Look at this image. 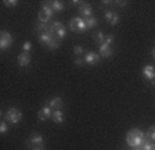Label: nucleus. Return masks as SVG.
Masks as SVG:
<instances>
[{
  "instance_id": "412c9836",
  "label": "nucleus",
  "mask_w": 155,
  "mask_h": 150,
  "mask_svg": "<svg viewBox=\"0 0 155 150\" xmlns=\"http://www.w3.org/2000/svg\"><path fill=\"white\" fill-rule=\"evenodd\" d=\"M143 150H155V142H150L148 139L144 142V145L141 146Z\"/></svg>"
},
{
  "instance_id": "ddd939ff",
  "label": "nucleus",
  "mask_w": 155,
  "mask_h": 150,
  "mask_svg": "<svg viewBox=\"0 0 155 150\" xmlns=\"http://www.w3.org/2000/svg\"><path fill=\"white\" fill-rule=\"evenodd\" d=\"M105 20L107 22H110L111 25H116L118 21H119V15L116 13H112V11H107L105 13Z\"/></svg>"
},
{
  "instance_id": "5701e85b",
  "label": "nucleus",
  "mask_w": 155,
  "mask_h": 150,
  "mask_svg": "<svg viewBox=\"0 0 155 150\" xmlns=\"http://www.w3.org/2000/svg\"><path fill=\"white\" fill-rule=\"evenodd\" d=\"M22 50H24V53H29L31 50H32V43H31V42H25L22 45Z\"/></svg>"
},
{
  "instance_id": "393cba45",
  "label": "nucleus",
  "mask_w": 155,
  "mask_h": 150,
  "mask_svg": "<svg viewBox=\"0 0 155 150\" xmlns=\"http://www.w3.org/2000/svg\"><path fill=\"white\" fill-rule=\"evenodd\" d=\"M3 3H4V6H7V7H15L17 4H18V2H17V0H4Z\"/></svg>"
},
{
  "instance_id": "f03ea898",
  "label": "nucleus",
  "mask_w": 155,
  "mask_h": 150,
  "mask_svg": "<svg viewBox=\"0 0 155 150\" xmlns=\"http://www.w3.org/2000/svg\"><path fill=\"white\" fill-rule=\"evenodd\" d=\"M53 14H54V11H53L51 6H47V4H43V7L39 10V22H43V24H47L48 21L51 20Z\"/></svg>"
},
{
  "instance_id": "9b49d317",
  "label": "nucleus",
  "mask_w": 155,
  "mask_h": 150,
  "mask_svg": "<svg viewBox=\"0 0 155 150\" xmlns=\"http://www.w3.org/2000/svg\"><path fill=\"white\" fill-rule=\"evenodd\" d=\"M18 65L19 67H26V65L31 64V56H29V53H21V54H18Z\"/></svg>"
},
{
  "instance_id": "6ab92c4d",
  "label": "nucleus",
  "mask_w": 155,
  "mask_h": 150,
  "mask_svg": "<svg viewBox=\"0 0 155 150\" xmlns=\"http://www.w3.org/2000/svg\"><path fill=\"white\" fill-rule=\"evenodd\" d=\"M50 50H54V49H58L60 47V39L58 38H53L51 39V42L48 43V46H47Z\"/></svg>"
},
{
  "instance_id": "2f4dec72",
  "label": "nucleus",
  "mask_w": 155,
  "mask_h": 150,
  "mask_svg": "<svg viewBox=\"0 0 155 150\" xmlns=\"http://www.w3.org/2000/svg\"><path fill=\"white\" fill-rule=\"evenodd\" d=\"M151 54H152V57H154V59H155V46H154V47H152V52H151Z\"/></svg>"
},
{
  "instance_id": "bb28decb",
  "label": "nucleus",
  "mask_w": 155,
  "mask_h": 150,
  "mask_svg": "<svg viewBox=\"0 0 155 150\" xmlns=\"http://www.w3.org/2000/svg\"><path fill=\"white\" fill-rule=\"evenodd\" d=\"M104 43H107V45H112L114 43V36L112 35H108V36H105V40H104Z\"/></svg>"
},
{
  "instance_id": "dca6fc26",
  "label": "nucleus",
  "mask_w": 155,
  "mask_h": 150,
  "mask_svg": "<svg viewBox=\"0 0 155 150\" xmlns=\"http://www.w3.org/2000/svg\"><path fill=\"white\" fill-rule=\"evenodd\" d=\"M50 107L51 108H55V110H60L62 107V99L61 97H54L50 100Z\"/></svg>"
},
{
  "instance_id": "9d476101",
  "label": "nucleus",
  "mask_w": 155,
  "mask_h": 150,
  "mask_svg": "<svg viewBox=\"0 0 155 150\" xmlns=\"http://www.w3.org/2000/svg\"><path fill=\"white\" fill-rule=\"evenodd\" d=\"M79 13H81V15H82V17H84V18H89V17H91L93 9H91L90 4L83 3L82 6H79Z\"/></svg>"
},
{
  "instance_id": "473e14b6",
  "label": "nucleus",
  "mask_w": 155,
  "mask_h": 150,
  "mask_svg": "<svg viewBox=\"0 0 155 150\" xmlns=\"http://www.w3.org/2000/svg\"><path fill=\"white\" fill-rule=\"evenodd\" d=\"M31 150H45V149H43V147H32Z\"/></svg>"
},
{
  "instance_id": "7ed1b4c3",
  "label": "nucleus",
  "mask_w": 155,
  "mask_h": 150,
  "mask_svg": "<svg viewBox=\"0 0 155 150\" xmlns=\"http://www.w3.org/2000/svg\"><path fill=\"white\" fill-rule=\"evenodd\" d=\"M4 117H6V120L8 121V122H11V124H18L19 121H21V118H22V113H21L18 108L11 107L6 111V115H4Z\"/></svg>"
},
{
  "instance_id": "39448f33",
  "label": "nucleus",
  "mask_w": 155,
  "mask_h": 150,
  "mask_svg": "<svg viewBox=\"0 0 155 150\" xmlns=\"http://www.w3.org/2000/svg\"><path fill=\"white\" fill-rule=\"evenodd\" d=\"M0 49L2 50H6L8 49L10 46L13 45V36H11V33L7 32V31H2V33H0Z\"/></svg>"
},
{
  "instance_id": "7c9ffc66",
  "label": "nucleus",
  "mask_w": 155,
  "mask_h": 150,
  "mask_svg": "<svg viewBox=\"0 0 155 150\" xmlns=\"http://www.w3.org/2000/svg\"><path fill=\"white\" fill-rule=\"evenodd\" d=\"M118 4H119L120 7H125V6H126V3H125V2H123V3H122V2H118Z\"/></svg>"
},
{
  "instance_id": "a878e982",
  "label": "nucleus",
  "mask_w": 155,
  "mask_h": 150,
  "mask_svg": "<svg viewBox=\"0 0 155 150\" xmlns=\"http://www.w3.org/2000/svg\"><path fill=\"white\" fill-rule=\"evenodd\" d=\"M74 53L76 56H81L82 53H83V47H82V46H75V47H74Z\"/></svg>"
},
{
  "instance_id": "aec40b11",
  "label": "nucleus",
  "mask_w": 155,
  "mask_h": 150,
  "mask_svg": "<svg viewBox=\"0 0 155 150\" xmlns=\"http://www.w3.org/2000/svg\"><path fill=\"white\" fill-rule=\"evenodd\" d=\"M64 4L61 3V2H51V9L53 11H62L64 10Z\"/></svg>"
},
{
  "instance_id": "b1692460",
  "label": "nucleus",
  "mask_w": 155,
  "mask_h": 150,
  "mask_svg": "<svg viewBox=\"0 0 155 150\" xmlns=\"http://www.w3.org/2000/svg\"><path fill=\"white\" fill-rule=\"evenodd\" d=\"M65 35H67V28H65V26H64V28H62V29H60V31H58V32H57V38H58V39H60V40H61V39H64V38H65Z\"/></svg>"
},
{
  "instance_id": "a211bd4d",
  "label": "nucleus",
  "mask_w": 155,
  "mask_h": 150,
  "mask_svg": "<svg viewBox=\"0 0 155 150\" xmlns=\"http://www.w3.org/2000/svg\"><path fill=\"white\" fill-rule=\"evenodd\" d=\"M145 138H147L150 142H155V125L148 128V131L145 132Z\"/></svg>"
},
{
  "instance_id": "4be33fe9",
  "label": "nucleus",
  "mask_w": 155,
  "mask_h": 150,
  "mask_svg": "<svg viewBox=\"0 0 155 150\" xmlns=\"http://www.w3.org/2000/svg\"><path fill=\"white\" fill-rule=\"evenodd\" d=\"M94 38H96V42L98 43V46H100V45H103V43H104V40H105V35H104L103 32H97Z\"/></svg>"
},
{
  "instance_id": "cd10ccee",
  "label": "nucleus",
  "mask_w": 155,
  "mask_h": 150,
  "mask_svg": "<svg viewBox=\"0 0 155 150\" xmlns=\"http://www.w3.org/2000/svg\"><path fill=\"white\" fill-rule=\"evenodd\" d=\"M7 132V124L6 122H2L0 124V134H6Z\"/></svg>"
},
{
  "instance_id": "f3484780",
  "label": "nucleus",
  "mask_w": 155,
  "mask_h": 150,
  "mask_svg": "<svg viewBox=\"0 0 155 150\" xmlns=\"http://www.w3.org/2000/svg\"><path fill=\"white\" fill-rule=\"evenodd\" d=\"M84 20V24H86V28L90 29V28H94L97 25V20L94 17H89V18H83Z\"/></svg>"
},
{
  "instance_id": "0eeeda50",
  "label": "nucleus",
  "mask_w": 155,
  "mask_h": 150,
  "mask_svg": "<svg viewBox=\"0 0 155 150\" xmlns=\"http://www.w3.org/2000/svg\"><path fill=\"white\" fill-rule=\"evenodd\" d=\"M51 115H53V111H51V107H50V106H45V107H42L38 113V117H39L40 121L48 120V118H51Z\"/></svg>"
},
{
  "instance_id": "6e6552de",
  "label": "nucleus",
  "mask_w": 155,
  "mask_h": 150,
  "mask_svg": "<svg viewBox=\"0 0 155 150\" xmlns=\"http://www.w3.org/2000/svg\"><path fill=\"white\" fill-rule=\"evenodd\" d=\"M100 57L101 56L97 54V53L89 52V53H86V56H84V63H86V64H90V65H94L100 61Z\"/></svg>"
},
{
  "instance_id": "f257e3e1",
  "label": "nucleus",
  "mask_w": 155,
  "mask_h": 150,
  "mask_svg": "<svg viewBox=\"0 0 155 150\" xmlns=\"http://www.w3.org/2000/svg\"><path fill=\"white\" fill-rule=\"evenodd\" d=\"M145 140H147L145 134L143 131L137 129V128L130 129L129 132H127V135H126V143L129 145L132 149H134V147H141Z\"/></svg>"
},
{
  "instance_id": "72a5a7b5",
  "label": "nucleus",
  "mask_w": 155,
  "mask_h": 150,
  "mask_svg": "<svg viewBox=\"0 0 155 150\" xmlns=\"http://www.w3.org/2000/svg\"><path fill=\"white\" fill-rule=\"evenodd\" d=\"M151 85H152V86H154V88H155V79H154V81H151Z\"/></svg>"
},
{
  "instance_id": "423d86ee",
  "label": "nucleus",
  "mask_w": 155,
  "mask_h": 150,
  "mask_svg": "<svg viewBox=\"0 0 155 150\" xmlns=\"http://www.w3.org/2000/svg\"><path fill=\"white\" fill-rule=\"evenodd\" d=\"M43 143H45V139H43L42 135H39V134L32 135L28 140V145L32 147H43ZM32 147H31V149H32Z\"/></svg>"
},
{
  "instance_id": "f8f14e48",
  "label": "nucleus",
  "mask_w": 155,
  "mask_h": 150,
  "mask_svg": "<svg viewBox=\"0 0 155 150\" xmlns=\"http://www.w3.org/2000/svg\"><path fill=\"white\" fill-rule=\"evenodd\" d=\"M100 56L104 57V59H108L112 56V47L110 45H107V43H103L100 45Z\"/></svg>"
},
{
  "instance_id": "f704fd0d",
  "label": "nucleus",
  "mask_w": 155,
  "mask_h": 150,
  "mask_svg": "<svg viewBox=\"0 0 155 150\" xmlns=\"http://www.w3.org/2000/svg\"><path fill=\"white\" fill-rule=\"evenodd\" d=\"M133 150H143V149H141V147H134Z\"/></svg>"
},
{
  "instance_id": "c756f323",
  "label": "nucleus",
  "mask_w": 155,
  "mask_h": 150,
  "mask_svg": "<svg viewBox=\"0 0 155 150\" xmlns=\"http://www.w3.org/2000/svg\"><path fill=\"white\" fill-rule=\"evenodd\" d=\"M72 4H79V6H82V2H79V0H72Z\"/></svg>"
},
{
  "instance_id": "20e7f679",
  "label": "nucleus",
  "mask_w": 155,
  "mask_h": 150,
  "mask_svg": "<svg viewBox=\"0 0 155 150\" xmlns=\"http://www.w3.org/2000/svg\"><path fill=\"white\" fill-rule=\"evenodd\" d=\"M69 28H71L72 32H83L86 31V24H84L83 18H79V17H75L72 18L71 22H69Z\"/></svg>"
},
{
  "instance_id": "1a4fd4ad",
  "label": "nucleus",
  "mask_w": 155,
  "mask_h": 150,
  "mask_svg": "<svg viewBox=\"0 0 155 150\" xmlns=\"http://www.w3.org/2000/svg\"><path fill=\"white\" fill-rule=\"evenodd\" d=\"M143 77L148 81H154L155 79V68L154 65H145L143 68Z\"/></svg>"
},
{
  "instance_id": "2eb2a0df",
  "label": "nucleus",
  "mask_w": 155,
  "mask_h": 150,
  "mask_svg": "<svg viewBox=\"0 0 155 150\" xmlns=\"http://www.w3.org/2000/svg\"><path fill=\"white\" fill-rule=\"evenodd\" d=\"M51 118H53V121H54L55 124H61L62 121H64V114H62L61 110H54L53 111Z\"/></svg>"
},
{
  "instance_id": "4468645a",
  "label": "nucleus",
  "mask_w": 155,
  "mask_h": 150,
  "mask_svg": "<svg viewBox=\"0 0 155 150\" xmlns=\"http://www.w3.org/2000/svg\"><path fill=\"white\" fill-rule=\"evenodd\" d=\"M48 29H50V26L47 24H43V22H38L35 25V31L39 33V35H43V33H47Z\"/></svg>"
},
{
  "instance_id": "c85d7f7f",
  "label": "nucleus",
  "mask_w": 155,
  "mask_h": 150,
  "mask_svg": "<svg viewBox=\"0 0 155 150\" xmlns=\"http://www.w3.org/2000/svg\"><path fill=\"white\" fill-rule=\"evenodd\" d=\"M83 63H84V60H81V59H76V60H75V65H79V67H81Z\"/></svg>"
}]
</instances>
